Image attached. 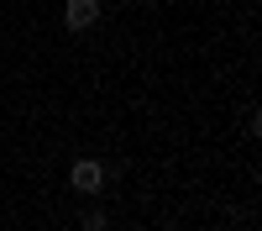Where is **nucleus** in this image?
<instances>
[{
  "instance_id": "f257e3e1",
  "label": "nucleus",
  "mask_w": 262,
  "mask_h": 231,
  "mask_svg": "<svg viewBox=\"0 0 262 231\" xmlns=\"http://www.w3.org/2000/svg\"><path fill=\"white\" fill-rule=\"evenodd\" d=\"M69 184L79 189V195H100V189H105V168H100L95 158H79V163L69 168Z\"/></svg>"
},
{
  "instance_id": "f03ea898",
  "label": "nucleus",
  "mask_w": 262,
  "mask_h": 231,
  "mask_svg": "<svg viewBox=\"0 0 262 231\" xmlns=\"http://www.w3.org/2000/svg\"><path fill=\"white\" fill-rule=\"evenodd\" d=\"M63 21H69L74 32L95 27V21H100V0H69V6H63Z\"/></svg>"
},
{
  "instance_id": "7ed1b4c3",
  "label": "nucleus",
  "mask_w": 262,
  "mask_h": 231,
  "mask_svg": "<svg viewBox=\"0 0 262 231\" xmlns=\"http://www.w3.org/2000/svg\"><path fill=\"white\" fill-rule=\"evenodd\" d=\"M79 226H84V231H105L111 221H105V210H84V216H79Z\"/></svg>"
}]
</instances>
